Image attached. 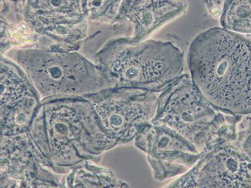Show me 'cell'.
Segmentation results:
<instances>
[{
	"label": "cell",
	"instance_id": "obj_1",
	"mask_svg": "<svg viewBox=\"0 0 251 188\" xmlns=\"http://www.w3.org/2000/svg\"><path fill=\"white\" fill-rule=\"evenodd\" d=\"M191 54L195 70L201 74L220 79L250 74V41L223 28L200 34L193 42Z\"/></svg>",
	"mask_w": 251,
	"mask_h": 188
},
{
	"label": "cell",
	"instance_id": "obj_2",
	"mask_svg": "<svg viewBox=\"0 0 251 188\" xmlns=\"http://www.w3.org/2000/svg\"><path fill=\"white\" fill-rule=\"evenodd\" d=\"M250 1H227L224 6L221 23L224 29L251 33Z\"/></svg>",
	"mask_w": 251,
	"mask_h": 188
},
{
	"label": "cell",
	"instance_id": "obj_3",
	"mask_svg": "<svg viewBox=\"0 0 251 188\" xmlns=\"http://www.w3.org/2000/svg\"><path fill=\"white\" fill-rule=\"evenodd\" d=\"M55 129L57 132L62 135H66L68 132V130L67 126L62 123L56 124Z\"/></svg>",
	"mask_w": 251,
	"mask_h": 188
},
{
	"label": "cell",
	"instance_id": "obj_4",
	"mask_svg": "<svg viewBox=\"0 0 251 188\" xmlns=\"http://www.w3.org/2000/svg\"><path fill=\"white\" fill-rule=\"evenodd\" d=\"M110 120L111 123L116 126L120 125L123 122L122 118L118 115L116 114L113 115L110 117Z\"/></svg>",
	"mask_w": 251,
	"mask_h": 188
},
{
	"label": "cell",
	"instance_id": "obj_5",
	"mask_svg": "<svg viewBox=\"0 0 251 188\" xmlns=\"http://www.w3.org/2000/svg\"><path fill=\"white\" fill-rule=\"evenodd\" d=\"M138 71L134 68H132L128 70L126 73V75L128 77L133 78L135 77L138 74Z\"/></svg>",
	"mask_w": 251,
	"mask_h": 188
},
{
	"label": "cell",
	"instance_id": "obj_6",
	"mask_svg": "<svg viewBox=\"0 0 251 188\" xmlns=\"http://www.w3.org/2000/svg\"><path fill=\"white\" fill-rule=\"evenodd\" d=\"M52 77L55 79L59 78L62 75V72L58 69L53 68L50 72Z\"/></svg>",
	"mask_w": 251,
	"mask_h": 188
},
{
	"label": "cell",
	"instance_id": "obj_7",
	"mask_svg": "<svg viewBox=\"0 0 251 188\" xmlns=\"http://www.w3.org/2000/svg\"><path fill=\"white\" fill-rule=\"evenodd\" d=\"M26 119V116L24 113H21L17 116V122L19 123H21L24 122Z\"/></svg>",
	"mask_w": 251,
	"mask_h": 188
},
{
	"label": "cell",
	"instance_id": "obj_8",
	"mask_svg": "<svg viewBox=\"0 0 251 188\" xmlns=\"http://www.w3.org/2000/svg\"><path fill=\"white\" fill-rule=\"evenodd\" d=\"M5 89V87L4 86L2 85V84H1V94L3 93Z\"/></svg>",
	"mask_w": 251,
	"mask_h": 188
}]
</instances>
